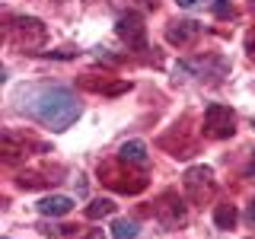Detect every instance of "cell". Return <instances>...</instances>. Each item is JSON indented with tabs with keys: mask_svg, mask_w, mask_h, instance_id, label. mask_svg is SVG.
<instances>
[{
	"mask_svg": "<svg viewBox=\"0 0 255 239\" xmlns=\"http://www.w3.org/2000/svg\"><path fill=\"white\" fill-rule=\"evenodd\" d=\"M22 112L32 121L51 127V131H67L70 124L80 118V102L77 96L64 86H29L19 93Z\"/></svg>",
	"mask_w": 255,
	"mask_h": 239,
	"instance_id": "cell-1",
	"label": "cell"
},
{
	"mask_svg": "<svg viewBox=\"0 0 255 239\" xmlns=\"http://www.w3.org/2000/svg\"><path fill=\"white\" fill-rule=\"evenodd\" d=\"M122 166H125V159H118V163H102L99 166V179L106 182L109 188L122 191V195H137V191L147 188V179H143V175L125 172Z\"/></svg>",
	"mask_w": 255,
	"mask_h": 239,
	"instance_id": "cell-2",
	"label": "cell"
},
{
	"mask_svg": "<svg viewBox=\"0 0 255 239\" xmlns=\"http://www.w3.org/2000/svg\"><path fill=\"white\" fill-rule=\"evenodd\" d=\"M10 35H13V42L19 45L22 51H35V48L45 45L48 29H45L42 19H35V16H19V19H13Z\"/></svg>",
	"mask_w": 255,
	"mask_h": 239,
	"instance_id": "cell-3",
	"label": "cell"
},
{
	"mask_svg": "<svg viewBox=\"0 0 255 239\" xmlns=\"http://www.w3.org/2000/svg\"><path fill=\"white\" fill-rule=\"evenodd\" d=\"M236 131V115L230 106H220V102H211L204 109V134L214 140H223V137H233Z\"/></svg>",
	"mask_w": 255,
	"mask_h": 239,
	"instance_id": "cell-4",
	"label": "cell"
},
{
	"mask_svg": "<svg viewBox=\"0 0 255 239\" xmlns=\"http://www.w3.org/2000/svg\"><path fill=\"white\" fill-rule=\"evenodd\" d=\"M185 195L195 204L211 201V195H214V172L207 169V166H191V169L185 172Z\"/></svg>",
	"mask_w": 255,
	"mask_h": 239,
	"instance_id": "cell-5",
	"label": "cell"
},
{
	"mask_svg": "<svg viewBox=\"0 0 255 239\" xmlns=\"http://www.w3.org/2000/svg\"><path fill=\"white\" fill-rule=\"evenodd\" d=\"M153 214L163 227H179V223H185V204H182V198L175 195V191H166V195L159 198Z\"/></svg>",
	"mask_w": 255,
	"mask_h": 239,
	"instance_id": "cell-6",
	"label": "cell"
},
{
	"mask_svg": "<svg viewBox=\"0 0 255 239\" xmlns=\"http://www.w3.org/2000/svg\"><path fill=\"white\" fill-rule=\"evenodd\" d=\"M115 32H118V38H125V42H128V48L143 51V45H147V26H143V19H140L137 13L122 16L118 26H115Z\"/></svg>",
	"mask_w": 255,
	"mask_h": 239,
	"instance_id": "cell-7",
	"label": "cell"
},
{
	"mask_svg": "<svg viewBox=\"0 0 255 239\" xmlns=\"http://www.w3.org/2000/svg\"><path fill=\"white\" fill-rule=\"evenodd\" d=\"M80 86L83 90H90V93H106V96H118V93H125V90H131V83L128 80H106V77H93V74H83L80 77Z\"/></svg>",
	"mask_w": 255,
	"mask_h": 239,
	"instance_id": "cell-8",
	"label": "cell"
},
{
	"mask_svg": "<svg viewBox=\"0 0 255 239\" xmlns=\"http://www.w3.org/2000/svg\"><path fill=\"white\" fill-rule=\"evenodd\" d=\"M201 35V26L191 19H179V22H169V29H166V38H169L172 45H188L191 38Z\"/></svg>",
	"mask_w": 255,
	"mask_h": 239,
	"instance_id": "cell-9",
	"label": "cell"
},
{
	"mask_svg": "<svg viewBox=\"0 0 255 239\" xmlns=\"http://www.w3.org/2000/svg\"><path fill=\"white\" fill-rule=\"evenodd\" d=\"M70 207H74V201L67 195H48L38 201V214L42 217H64V214H70Z\"/></svg>",
	"mask_w": 255,
	"mask_h": 239,
	"instance_id": "cell-10",
	"label": "cell"
},
{
	"mask_svg": "<svg viewBox=\"0 0 255 239\" xmlns=\"http://www.w3.org/2000/svg\"><path fill=\"white\" fill-rule=\"evenodd\" d=\"M118 156H122L125 163H134V166H147V143H143V140H128V143H122V150H118Z\"/></svg>",
	"mask_w": 255,
	"mask_h": 239,
	"instance_id": "cell-11",
	"label": "cell"
},
{
	"mask_svg": "<svg viewBox=\"0 0 255 239\" xmlns=\"http://www.w3.org/2000/svg\"><path fill=\"white\" fill-rule=\"evenodd\" d=\"M236 220H239V214H236L233 204H217L214 207V223H217L220 230H233Z\"/></svg>",
	"mask_w": 255,
	"mask_h": 239,
	"instance_id": "cell-12",
	"label": "cell"
},
{
	"mask_svg": "<svg viewBox=\"0 0 255 239\" xmlns=\"http://www.w3.org/2000/svg\"><path fill=\"white\" fill-rule=\"evenodd\" d=\"M109 214H115V204L109 201V198H96V201L86 207V217L90 220H99V217H109Z\"/></svg>",
	"mask_w": 255,
	"mask_h": 239,
	"instance_id": "cell-13",
	"label": "cell"
},
{
	"mask_svg": "<svg viewBox=\"0 0 255 239\" xmlns=\"http://www.w3.org/2000/svg\"><path fill=\"white\" fill-rule=\"evenodd\" d=\"M112 239H137V223L134 220H115L112 223Z\"/></svg>",
	"mask_w": 255,
	"mask_h": 239,
	"instance_id": "cell-14",
	"label": "cell"
},
{
	"mask_svg": "<svg viewBox=\"0 0 255 239\" xmlns=\"http://www.w3.org/2000/svg\"><path fill=\"white\" fill-rule=\"evenodd\" d=\"M48 179H42V172H22L19 175V188H38V185H45Z\"/></svg>",
	"mask_w": 255,
	"mask_h": 239,
	"instance_id": "cell-15",
	"label": "cell"
},
{
	"mask_svg": "<svg viewBox=\"0 0 255 239\" xmlns=\"http://www.w3.org/2000/svg\"><path fill=\"white\" fill-rule=\"evenodd\" d=\"M214 16L230 19V16H233V3H230V0H214Z\"/></svg>",
	"mask_w": 255,
	"mask_h": 239,
	"instance_id": "cell-16",
	"label": "cell"
},
{
	"mask_svg": "<svg viewBox=\"0 0 255 239\" xmlns=\"http://www.w3.org/2000/svg\"><path fill=\"white\" fill-rule=\"evenodd\" d=\"M246 51H249V58L255 61V26L246 32Z\"/></svg>",
	"mask_w": 255,
	"mask_h": 239,
	"instance_id": "cell-17",
	"label": "cell"
},
{
	"mask_svg": "<svg viewBox=\"0 0 255 239\" xmlns=\"http://www.w3.org/2000/svg\"><path fill=\"white\" fill-rule=\"evenodd\" d=\"M246 220H249V223H252V227H255V201H252L249 207H246Z\"/></svg>",
	"mask_w": 255,
	"mask_h": 239,
	"instance_id": "cell-18",
	"label": "cell"
},
{
	"mask_svg": "<svg viewBox=\"0 0 255 239\" xmlns=\"http://www.w3.org/2000/svg\"><path fill=\"white\" fill-rule=\"evenodd\" d=\"M179 6H185V10H191V6H198V0H175Z\"/></svg>",
	"mask_w": 255,
	"mask_h": 239,
	"instance_id": "cell-19",
	"label": "cell"
},
{
	"mask_svg": "<svg viewBox=\"0 0 255 239\" xmlns=\"http://www.w3.org/2000/svg\"><path fill=\"white\" fill-rule=\"evenodd\" d=\"M83 239H102V230H93L90 236H83Z\"/></svg>",
	"mask_w": 255,
	"mask_h": 239,
	"instance_id": "cell-20",
	"label": "cell"
},
{
	"mask_svg": "<svg viewBox=\"0 0 255 239\" xmlns=\"http://www.w3.org/2000/svg\"><path fill=\"white\" fill-rule=\"evenodd\" d=\"M252 169H255V150H252Z\"/></svg>",
	"mask_w": 255,
	"mask_h": 239,
	"instance_id": "cell-21",
	"label": "cell"
}]
</instances>
